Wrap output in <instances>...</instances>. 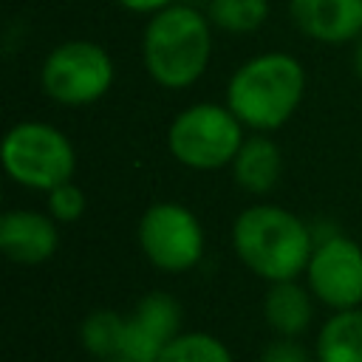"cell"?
I'll return each mask as SVG.
<instances>
[{
    "label": "cell",
    "instance_id": "obj_17",
    "mask_svg": "<svg viewBox=\"0 0 362 362\" xmlns=\"http://www.w3.org/2000/svg\"><path fill=\"white\" fill-rule=\"evenodd\" d=\"M269 17V0H209V23L232 34L257 31Z\"/></svg>",
    "mask_w": 362,
    "mask_h": 362
},
{
    "label": "cell",
    "instance_id": "obj_11",
    "mask_svg": "<svg viewBox=\"0 0 362 362\" xmlns=\"http://www.w3.org/2000/svg\"><path fill=\"white\" fill-rule=\"evenodd\" d=\"M59 243L54 218L34 209H8L0 218V249L20 266L45 263Z\"/></svg>",
    "mask_w": 362,
    "mask_h": 362
},
{
    "label": "cell",
    "instance_id": "obj_12",
    "mask_svg": "<svg viewBox=\"0 0 362 362\" xmlns=\"http://www.w3.org/2000/svg\"><path fill=\"white\" fill-rule=\"evenodd\" d=\"M314 294L308 286H300L297 280H280L269 283L263 297V317L266 325L277 337H300L308 331L314 320Z\"/></svg>",
    "mask_w": 362,
    "mask_h": 362
},
{
    "label": "cell",
    "instance_id": "obj_16",
    "mask_svg": "<svg viewBox=\"0 0 362 362\" xmlns=\"http://www.w3.org/2000/svg\"><path fill=\"white\" fill-rule=\"evenodd\" d=\"M158 362H235L232 351L206 331H181L158 356Z\"/></svg>",
    "mask_w": 362,
    "mask_h": 362
},
{
    "label": "cell",
    "instance_id": "obj_10",
    "mask_svg": "<svg viewBox=\"0 0 362 362\" xmlns=\"http://www.w3.org/2000/svg\"><path fill=\"white\" fill-rule=\"evenodd\" d=\"M288 14L305 37L325 45L362 34V0H288Z\"/></svg>",
    "mask_w": 362,
    "mask_h": 362
},
{
    "label": "cell",
    "instance_id": "obj_15",
    "mask_svg": "<svg viewBox=\"0 0 362 362\" xmlns=\"http://www.w3.org/2000/svg\"><path fill=\"white\" fill-rule=\"evenodd\" d=\"M122 339H124V317L116 311H107V308L93 311L79 325L82 348L99 362L122 356Z\"/></svg>",
    "mask_w": 362,
    "mask_h": 362
},
{
    "label": "cell",
    "instance_id": "obj_18",
    "mask_svg": "<svg viewBox=\"0 0 362 362\" xmlns=\"http://www.w3.org/2000/svg\"><path fill=\"white\" fill-rule=\"evenodd\" d=\"M85 204H88L85 192L74 181H65L48 192V212L54 221H62V223H74L85 212Z\"/></svg>",
    "mask_w": 362,
    "mask_h": 362
},
{
    "label": "cell",
    "instance_id": "obj_5",
    "mask_svg": "<svg viewBox=\"0 0 362 362\" xmlns=\"http://www.w3.org/2000/svg\"><path fill=\"white\" fill-rule=\"evenodd\" d=\"M0 158L6 173L40 192H51L54 187L71 181L76 170L74 144L62 130L45 122H20L3 136Z\"/></svg>",
    "mask_w": 362,
    "mask_h": 362
},
{
    "label": "cell",
    "instance_id": "obj_8",
    "mask_svg": "<svg viewBox=\"0 0 362 362\" xmlns=\"http://www.w3.org/2000/svg\"><path fill=\"white\" fill-rule=\"evenodd\" d=\"M305 280L317 303L331 311L362 305V246L351 238L331 235L320 240L305 266Z\"/></svg>",
    "mask_w": 362,
    "mask_h": 362
},
{
    "label": "cell",
    "instance_id": "obj_1",
    "mask_svg": "<svg viewBox=\"0 0 362 362\" xmlns=\"http://www.w3.org/2000/svg\"><path fill=\"white\" fill-rule=\"evenodd\" d=\"M232 246L249 272L266 283H280L297 280V274L305 272L317 243L311 229L294 212L272 204H255L235 218Z\"/></svg>",
    "mask_w": 362,
    "mask_h": 362
},
{
    "label": "cell",
    "instance_id": "obj_13",
    "mask_svg": "<svg viewBox=\"0 0 362 362\" xmlns=\"http://www.w3.org/2000/svg\"><path fill=\"white\" fill-rule=\"evenodd\" d=\"M283 170V158H280V147L266 139V136H249L243 139L235 161H232V173L240 189L263 195L269 189H274L277 178Z\"/></svg>",
    "mask_w": 362,
    "mask_h": 362
},
{
    "label": "cell",
    "instance_id": "obj_19",
    "mask_svg": "<svg viewBox=\"0 0 362 362\" xmlns=\"http://www.w3.org/2000/svg\"><path fill=\"white\" fill-rule=\"evenodd\" d=\"M260 362H314L297 337H277L260 351Z\"/></svg>",
    "mask_w": 362,
    "mask_h": 362
},
{
    "label": "cell",
    "instance_id": "obj_2",
    "mask_svg": "<svg viewBox=\"0 0 362 362\" xmlns=\"http://www.w3.org/2000/svg\"><path fill=\"white\" fill-rule=\"evenodd\" d=\"M212 54L209 17L187 3H173L156 11L144 28V68L167 90L189 88L201 79Z\"/></svg>",
    "mask_w": 362,
    "mask_h": 362
},
{
    "label": "cell",
    "instance_id": "obj_14",
    "mask_svg": "<svg viewBox=\"0 0 362 362\" xmlns=\"http://www.w3.org/2000/svg\"><path fill=\"white\" fill-rule=\"evenodd\" d=\"M317 362H362V305L334 311L317 334Z\"/></svg>",
    "mask_w": 362,
    "mask_h": 362
},
{
    "label": "cell",
    "instance_id": "obj_7",
    "mask_svg": "<svg viewBox=\"0 0 362 362\" xmlns=\"http://www.w3.org/2000/svg\"><path fill=\"white\" fill-rule=\"evenodd\" d=\"M136 235L144 257L167 274L187 272L204 257V226L184 204H150L139 218Z\"/></svg>",
    "mask_w": 362,
    "mask_h": 362
},
{
    "label": "cell",
    "instance_id": "obj_6",
    "mask_svg": "<svg viewBox=\"0 0 362 362\" xmlns=\"http://www.w3.org/2000/svg\"><path fill=\"white\" fill-rule=\"evenodd\" d=\"M116 68L110 54L90 40L59 42L42 62L40 82L45 96L59 105H90L102 99L113 85Z\"/></svg>",
    "mask_w": 362,
    "mask_h": 362
},
{
    "label": "cell",
    "instance_id": "obj_20",
    "mask_svg": "<svg viewBox=\"0 0 362 362\" xmlns=\"http://www.w3.org/2000/svg\"><path fill=\"white\" fill-rule=\"evenodd\" d=\"M122 8H127V11H139V14H156V11H161V8H167V6H173L175 0H116Z\"/></svg>",
    "mask_w": 362,
    "mask_h": 362
},
{
    "label": "cell",
    "instance_id": "obj_3",
    "mask_svg": "<svg viewBox=\"0 0 362 362\" xmlns=\"http://www.w3.org/2000/svg\"><path fill=\"white\" fill-rule=\"evenodd\" d=\"M305 93L303 65L283 51L246 59L226 85V107L252 130L286 124Z\"/></svg>",
    "mask_w": 362,
    "mask_h": 362
},
{
    "label": "cell",
    "instance_id": "obj_21",
    "mask_svg": "<svg viewBox=\"0 0 362 362\" xmlns=\"http://www.w3.org/2000/svg\"><path fill=\"white\" fill-rule=\"evenodd\" d=\"M105 362H130V359H124V356H116V359H105Z\"/></svg>",
    "mask_w": 362,
    "mask_h": 362
},
{
    "label": "cell",
    "instance_id": "obj_9",
    "mask_svg": "<svg viewBox=\"0 0 362 362\" xmlns=\"http://www.w3.org/2000/svg\"><path fill=\"white\" fill-rule=\"evenodd\" d=\"M181 334V305L167 291L144 294L124 317L122 356L130 362H158L161 351Z\"/></svg>",
    "mask_w": 362,
    "mask_h": 362
},
{
    "label": "cell",
    "instance_id": "obj_4",
    "mask_svg": "<svg viewBox=\"0 0 362 362\" xmlns=\"http://www.w3.org/2000/svg\"><path fill=\"white\" fill-rule=\"evenodd\" d=\"M240 144V119L226 105L215 102H198L184 107L167 130V147L173 158L189 170H221L235 161Z\"/></svg>",
    "mask_w": 362,
    "mask_h": 362
}]
</instances>
